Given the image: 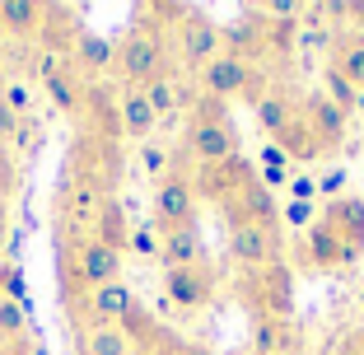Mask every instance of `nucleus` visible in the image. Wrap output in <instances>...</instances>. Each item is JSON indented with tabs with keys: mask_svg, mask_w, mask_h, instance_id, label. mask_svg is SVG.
<instances>
[{
	"mask_svg": "<svg viewBox=\"0 0 364 355\" xmlns=\"http://www.w3.org/2000/svg\"><path fill=\"white\" fill-rule=\"evenodd\" d=\"M112 70L122 75L127 89H145L154 80H164L173 70V47L164 38L159 23H131L127 33L117 38V52H112Z\"/></svg>",
	"mask_w": 364,
	"mask_h": 355,
	"instance_id": "obj_1",
	"label": "nucleus"
},
{
	"mask_svg": "<svg viewBox=\"0 0 364 355\" xmlns=\"http://www.w3.org/2000/svg\"><path fill=\"white\" fill-rule=\"evenodd\" d=\"M187 150H192L201 164L238 159V131H234V122H229L225 103L201 98V108H196L192 122H187Z\"/></svg>",
	"mask_w": 364,
	"mask_h": 355,
	"instance_id": "obj_2",
	"label": "nucleus"
},
{
	"mask_svg": "<svg viewBox=\"0 0 364 355\" xmlns=\"http://www.w3.org/2000/svg\"><path fill=\"white\" fill-rule=\"evenodd\" d=\"M225 52V28L201 10H187L173 23V56H178L187 70H205L215 56Z\"/></svg>",
	"mask_w": 364,
	"mask_h": 355,
	"instance_id": "obj_3",
	"label": "nucleus"
},
{
	"mask_svg": "<svg viewBox=\"0 0 364 355\" xmlns=\"http://www.w3.org/2000/svg\"><path fill=\"white\" fill-rule=\"evenodd\" d=\"M229 258L243 271H262L271 262H280V234L271 225H257V220H247L243 211L229 206Z\"/></svg>",
	"mask_w": 364,
	"mask_h": 355,
	"instance_id": "obj_4",
	"label": "nucleus"
},
{
	"mask_svg": "<svg viewBox=\"0 0 364 355\" xmlns=\"http://www.w3.org/2000/svg\"><path fill=\"white\" fill-rule=\"evenodd\" d=\"M247 285H252V318H289L294 313V271L285 262L247 271Z\"/></svg>",
	"mask_w": 364,
	"mask_h": 355,
	"instance_id": "obj_5",
	"label": "nucleus"
},
{
	"mask_svg": "<svg viewBox=\"0 0 364 355\" xmlns=\"http://www.w3.org/2000/svg\"><path fill=\"white\" fill-rule=\"evenodd\" d=\"M196 187H192V173H168L164 183H154V225L164 234L173 229H187L196 225Z\"/></svg>",
	"mask_w": 364,
	"mask_h": 355,
	"instance_id": "obj_6",
	"label": "nucleus"
},
{
	"mask_svg": "<svg viewBox=\"0 0 364 355\" xmlns=\"http://www.w3.org/2000/svg\"><path fill=\"white\" fill-rule=\"evenodd\" d=\"M257 56H243V52H220L205 70H196L201 75V89H205V98H215V103H225V98H243L247 94V85L257 80Z\"/></svg>",
	"mask_w": 364,
	"mask_h": 355,
	"instance_id": "obj_7",
	"label": "nucleus"
},
{
	"mask_svg": "<svg viewBox=\"0 0 364 355\" xmlns=\"http://www.w3.org/2000/svg\"><path fill=\"white\" fill-rule=\"evenodd\" d=\"M215 290H220V276H215L210 262H201V267L164 271V300H168L178 313H196V309H205V304L215 300Z\"/></svg>",
	"mask_w": 364,
	"mask_h": 355,
	"instance_id": "obj_8",
	"label": "nucleus"
},
{
	"mask_svg": "<svg viewBox=\"0 0 364 355\" xmlns=\"http://www.w3.org/2000/svg\"><path fill=\"white\" fill-rule=\"evenodd\" d=\"M252 183H257V164H247V159L201 164V169L192 173L196 196H210V201H225V206H234L238 196H243V187H252Z\"/></svg>",
	"mask_w": 364,
	"mask_h": 355,
	"instance_id": "obj_9",
	"label": "nucleus"
},
{
	"mask_svg": "<svg viewBox=\"0 0 364 355\" xmlns=\"http://www.w3.org/2000/svg\"><path fill=\"white\" fill-rule=\"evenodd\" d=\"M131 304H136V295H131L127 280H112V285H103V290H94L85 304H80V327H122V318L131 313Z\"/></svg>",
	"mask_w": 364,
	"mask_h": 355,
	"instance_id": "obj_10",
	"label": "nucleus"
},
{
	"mask_svg": "<svg viewBox=\"0 0 364 355\" xmlns=\"http://www.w3.org/2000/svg\"><path fill=\"white\" fill-rule=\"evenodd\" d=\"M350 262H355V253L346 248V238L318 216V225L304 234V267L309 271H341V267H350Z\"/></svg>",
	"mask_w": 364,
	"mask_h": 355,
	"instance_id": "obj_11",
	"label": "nucleus"
},
{
	"mask_svg": "<svg viewBox=\"0 0 364 355\" xmlns=\"http://www.w3.org/2000/svg\"><path fill=\"white\" fill-rule=\"evenodd\" d=\"M103 201H107V183L98 173H89V169L70 173V183H65V220H98Z\"/></svg>",
	"mask_w": 364,
	"mask_h": 355,
	"instance_id": "obj_12",
	"label": "nucleus"
},
{
	"mask_svg": "<svg viewBox=\"0 0 364 355\" xmlns=\"http://www.w3.org/2000/svg\"><path fill=\"white\" fill-rule=\"evenodd\" d=\"M117 117H122V136L136 140V145L154 140V131H159V112L150 108L145 89H122L117 94Z\"/></svg>",
	"mask_w": 364,
	"mask_h": 355,
	"instance_id": "obj_13",
	"label": "nucleus"
},
{
	"mask_svg": "<svg viewBox=\"0 0 364 355\" xmlns=\"http://www.w3.org/2000/svg\"><path fill=\"white\" fill-rule=\"evenodd\" d=\"M299 108H304V94H294V89H285V85H271L267 94L252 103V112H257V127L267 131V136L285 131L289 122L299 117Z\"/></svg>",
	"mask_w": 364,
	"mask_h": 355,
	"instance_id": "obj_14",
	"label": "nucleus"
},
{
	"mask_svg": "<svg viewBox=\"0 0 364 355\" xmlns=\"http://www.w3.org/2000/svg\"><path fill=\"white\" fill-rule=\"evenodd\" d=\"M322 220L336 229V234L346 238V248H350L355 258L364 253V196H336V201L322 206Z\"/></svg>",
	"mask_w": 364,
	"mask_h": 355,
	"instance_id": "obj_15",
	"label": "nucleus"
},
{
	"mask_svg": "<svg viewBox=\"0 0 364 355\" xmlns=\"http://www.w3.org/2000/svg\"><path fill=\"white\" fill-rule=\"evenodd\" d=\"M252 355H294L299 351V323L289 318H252Z\"/></svg>",
	"mask_w": 364,
	"mask_h": 355,
	"instance_id": "obj_16",
	"label": "nucleus"
},
{
	"mask_svg": "<svg viewBox=\"0 0 364 355\" xmlns=\"http://www.w3.org/2000/svg\"><path fill=\"white\" fill-rule=\"evenodd\" d=\"M271 145H276L289 164H313V159H322V154H327V150H322V140L313 136V127L304 122V108H299V117L289 122L285 131H276V136H271Z\"/></svg>",
	"mask_w": 364,
	"mask_h": 355,
	"instance_id": "obj_17",
	"label": "nucleus"
},
{
	"mask_svg": "<svg viewBox=\"0 0 364 355\" xmlns=\"http://www.w3.org/2000/svg\"><path fill=\"white\" fill-rule=\"evenodd\" d=\"M304 122H309L313 136L322 140V150H336V145L346 140V112L332 108L322 94H309V98H304Z\"/></svg>",
	"mask_w": 364,
	"mask_h": 355,
	"instance_id": "obj_18",
	"label": "nucleus"
},
{
	"mask_svg": "<svg viewBox=\"0 0 364 355\" xmlns=\"http://www.w3.org/2000/svg\"><path fill=\"white\" fill-rule=\"evenodd\" d=\"M327 65H332V70H341V75L364 94V33L360 28L336 33V38H332V52H327Z\"/></svg>",
	"mask_w": 364,
	"mask_h": 355,
	"instance_id": "obj_19",
	"label": "nucleus"
},
{
	"mask_svg": "<svg viewBox=\"0 0 364 355\" xmlns=\"http://www.w3.org/2000/svg\"><path fill=\"white\" fill-rule=\"evenodd\" d=\"M43 23H47V5L38 0H0V28L10 38H43Z\"/></svg>",
	"mask_w": 364,
	"mask_h": 355,
	"instance_id": "obj_20",
	"label": "nucleus"
},
{
	"mask_svg": "<svg viewBox=\"0 0 364 355\" xmlns=\"http://www.w3.org/2000/svg\"><path fill=\"white\" fill-rule=\"evenodd\" d=\"M159 262H164V271H178V267H201V262H205V243H201V234H196V225L164 234Z\"/></svg>",
	"mask_w": 364,
	"mask_h": 355,
	"instance_id": "obj_21",
	"label": "nucleus"
},
{
	"mask_svg": "<svg viewBox=\"0 0 364 355\" xmlns=\"http://www.w3.org/2000/svg\"><path fill=\"white\" fill-rule=\"evenodd\" d=\"M80 355H136L127 327H80Z\"/></svg>",
	"mask_w": 364,
	"mask_h": 355,
	"instance_id": "obj_22",
	"label": "nucleus"
},
{
	"mask_svg": "<svg viewBox=\"0 0 364 355\" xmlns=\"http://www.w3.org/2000/svg\"><path fill=\"white\" fill-rule=\"evenodd\" d=\"M47 94H52L56 112H85L89 85H85V75H80L75 65H70V70H61V75H52V80H47Z\"/></svg>",
	"mask_w": 364,
	"mask_h": 355,
	"instance_id": "obj_23",
	"label": "nucleus"
},
{
	"mask_svg": "<svg viewBox=\"0 0 364 355\" xmlns=\"http://www.w3.org/2000/svg\"><path fill=\"white\" fill-rule=\"evenodd\" d=\"M112 52H117V43H107V38H98V33H80L75 52H70V65L94 75V70H107V65H112Z\"/></svg>",
	"mask_w": 364,
	"mask_h": 355,
	"instance_id": "obj_24",
	"label": "nucleus"
},
{
	"mask_svg": "<svg viewBox=\"0 0 364 355\" xmlns=\"http://www.w3.org/2000/svg\"><path fill=\"white\" fill-rule=\"evenodd\" d=\"M94 234L103 238L107 248H117V253H127L131 225H127V211H122V201H112V196L103 201V211H98V220H94Z\"/></svg>",
	"mask_w": 364,
	"mask_h": 355,
	"instance_id": "obj_25",
	"label": "nucleus"
},
{
	"mask_svg": "<svg viewBox=\"0 0 364 355\" xmlns=\"http://www.w3.org/2000/svg\"><path fill=\"white\" fill-rule=\"evenodd\" d=\"M234 211H243L247 220H257V225H271V229H276V220H280L276 192H267V187H262V183L243 187V196H238V201H234Z\"/></svg>",
	"mask_w": 364,
	"mask_h": 355,
	"instance_id": "obj_26",
	"label": "nucleus"
},
{
	"mask_svg": "<svg viewBox=\"0 0 364 355\" xmlns=\"http://www.w3.org/2000/svg\"><path fill=\"white\" fill-rule=\"evenodd\" d=\"M28 327H33V313L23 309V304H14V300L0 295V346L28 341Z\"/></svg>",
	"mask_w": 364,
	"mask_h": 355,
	"instance_id": "obj_27",
	"label": "nucleus"
},
{
	"mask_svg": "<svg viewBox=\"0 0 364 355\" xmlns=\"http://www.w3.org/2000/svg\"><path fill=\"white\" fill-rule=\"evenodd\" d=\"M322 89H327V94H322V98H327V103H332V108H341L346 117H350V112L360 108V98H364L360 89H355L350 80L341 75V70H332V65H322Z\"/></svg>",
	"mask_w": 364,
	"mask_h": 355,
	"instance_id": "obj_28",
	"label": "nucleus"
},
{
	"mask_svg": "<svg viewBox=\"0 0 364 355\" xmlns=\"http://www.w3.org/2000/svg\"><path fill=\"white\" fill-rule=\"evenodd\" d=\"M145 98H150V108L159 112V122L164 117H173V112L182 108V85L173 80V70L164 80H154V85H145Z\"/></svg>",
	"mask_w": 364,
	"mask_h": 355,
	"instance_id": "obj_29",
	"label": "nucleus"
},
{
	"mask_svg": "<svg viewBox=\"0 0 364 355\" xmlns=\"http://www.w3.org/2000/svg\"><path fill=\"white\" fill-rule=\"evenodd\" d=\"M159 248H164V229L154 225V220H150V225H136L131 238H127V253H136L140 262H154V258H159Z\"/></svg>",
	"mask_w": 364,
	"mask_h": 355,
	"instance_id": "obj_30",
	"label": "nucleus"
},
{
	"mask_svg": "<svg viewBox=\"0 0 364 355\" xmlns=\"http://www.w3.org/2000/svg\"><path fill=\"white\" fill-rule=\"evenodd\" d=\"M0 295H5V300H14V304H23V309L33 313V295H28L23 271L14 267V262H0Z\"/></svg>",
	"mask_w": 364,
	"mask_h": 355,
	"instance_id": "obj_31",
	"label": "nucleus"
},
{
	"mask_svg": "<svg viewBox=\"0 0 364 355\" xmlns=\"http://www.w3.org/2000/svg\"><path fill=\"white\" fill-rule=\"evenodd\" d=\"M140 169H145V178H154V183H164L173 173V159H168V150L164 145H154V140H145L140 145Z\"/></svg>",
	"mask_w": 364,
	"mask_h": 355,
	"instance_id": "obj_32",
	"label": "nucleus"
},
{
	"mask_svg": "<svg viewBox=\"0 0 364 355\" xmlns=\"http://www.w3.org/2000/svg\"><path fill=\"white\" fill-rule=\"evenodd\" d=\"M318 216H322L318 201H285V206H280V220H285L289 229H304V234L318 225Z\"/></svg>",
	"mask_w": 364,
	"mask_h": 355,
	"instance_id": "obj_33",
	"label": "nucleus"
},
{
	"mask_svg": "<svg viewBox=\"0 0 364 355\" xmlns=\"http://www.w3.org/2000/svg\"><path fill=\"white\" fill-rule=\"evenodd\" d=\"M0 103L28 122L33 117V85H28V80H5V98H0Z\"/></svg>",
	"mask_w": 364,
	"mask_h": 355,
	"instance_id": "obj_34",
	"label": "nucleus"
},
{
	"mask_svg": "<svg viewBox=\"0 0 364 355\" xmlns=\"http://www.w3.org/2000/svg\"><path fill=\"white\" fill-rule=\"evenodd\" d=\"M285 201H318V173H289Z\"/></svg>",
	"mask_w": 364,
	"mask_h": 355,
	"instance_id": "obj_35",
	"label": "nucleus"
},
{
	"mask_svg": "<svg viewBox=\"0 0 364 355\" xmlns=\"http://www.w3.org/2000/svg\"><path fill=\"white\" fill-rule=\"evenodd\" d=\"M346 178H350L346 169H327V173H318V201H322V196H327V201L346 196Z\"/></svg>",
	"mask_w": 364,
	"mask_h": 355,
	"instance_id": "obj_36",
	"label": "nucleus"
},
{
	"mask_svg": "<svg viewBox=\"0 0 364 355\" xmlns=\"http://www.w3.org/2000/svg\"><path fill=\"white\" fill-rule=\"evenodd\" d=\"M10 145H14V150H19V154H33V150H38V145H43V127H38V122H23V127L19 131H14V140H10Z\"/></svg>",
	"mask_w": 364,
	"mask_h": 355,
	"instance_id": "obj_37",
	"label": "nucleus"
},
{
	"mask_svg": "<svg viewBox=\"0 0 364 355\" xmlns=\"http://www.w3.org/2000/svg\"><path fill=\"white\" fill-rule=\"evenodd\" d=\"M19 187V173H14L10 150H0V201H10V192Z\"/></svg>",
	"mask_w": 364,
	"mask_h": 355,
	"instance_id": "obj_38",
	"label": "nucleus"
},
{
	"mask_svg": "<svg viewBox=\"0 0 364 355\" xmlns=\"http://www.w3.org/2000/svg\"><path fill=\"white\" fill-rule=\"evenodd\" d=\"M304 5H294V0H271V5H262V19H299Z\"/></svg>",
	"mask_w": 364,
	"mask_h": 355,
	"instance_id": "obj_39",
	"label": "nucleus"
},
{
	"mask_svg": "<svg viewBox=\"0 0 364 355\" xmlns=\"http://www.w3.org/2000/svg\"><path fill=\"white\" fill-rule=\"evenodd\" d=\"M159 355H215V351H210V346H201V341H182V337H173Z\"/></svg>",
	"mask_w": 364,
	"mask_h": 355,
	"instance_id": "obj_40",
	"label": "nucleus"
},
{
	"mask_svg": "<svg viewBox=\"0 0 364 355\" xmlns=\"http://www.w3.org/2000/svg\"><path fill=\"white\" fill-rule=\"evenodd\" d=\"M257 169H289V159H285V154H280L276 145L267 140V145L257 150Z\"/></svg>",
	"mask_w": 364,
	"mask_h": 355,
	"instance_id": "obj_41",
	"label": "nucleus"
},
{
	"mask_svg": "<svg viewBox=\"0 0 364 355\" xmlns=\"http://www.w3.org/2000/svg\"><path fill=\"white\" fill-rule=\"evenodd\" d=\"M341 355H364V327H355V332L341 341Z\"/></svg>",
	"mask_w": 364,
	"mask_h": 355,
	"instance_id": "obj_42",
	"label": "nucleus"
},
{
	"mask_svg": "<svg viewBox=\"0 0 364 355\" xmlns=\"http://www.w3.org/2000/svg\"><path fill=\"white\" fill-rule=\"evenodd\" d=\"M0 355H33V341H14V346H0Z\"/></svg>",
	"mask_w": 364,
	"mask_h": 355,
	"instance_id": "obj_43",
	"label": "nucleus"
},
{
	"mask_svg": "<svg viewBox=\"0 0 364 355\" xmlns=\"http://www.w3.org/2000/svg\"><path fill=\"white\" fill-rule=\"evenodd\" d=\"M5 225H10V211H5V201H0V243H5Z\"/></svg>",
	"mask_w": 364,
	"mask_h": 355,
	"instance_id": "obj_44",
	"label": "nucleus"
},
{
	"mask_svg": "<svg viewBox=\"0 0 364 355\" xmlns=\"http://www.w3.org/2000/svg\"><path fill=\"white\" fill-rule=\"evenodd\" d=\"M355 304H360V309H364V285H360V295H355Z\"/></svg>",
	"mask_w": 364,
	"mask_h": 355,
	"instance_id": "obj_45",
	"label": "nucleus"
},
{
	"mask_svg": "<svg viewBox=\"0 0 364 355\" xmlns=\"http://www.w3.org/2000/svg\"><path fill=\"white\" fill-rule=\"evenodd\" d=\"M0 98H5V70H0Z\"/></svg>",
	"mask_w": 364,
	"mask_h": 355,
	"instance_id": "obj_46",
	"label": "nucleus"
},
{
	"mask_svg": "<svg viewBox=\"0 0 364 355\" xmlns=\"http://www.w3.org/2000/svg\"><path fill=\"white\" fill-rule=\"evenodd\" d=\"M355 112H360V117H364V98H360V108H355Z\"/></svg>",
	"mask_w": 364,
	"mask_h": 355,
	"instance_id": "obj_47",
	"label": "nucleus"
},
{
	"mask_svg": "<svg viewBox=\"0 0 364 355\" xmlns=\"http://www.w3.org/2000/svg\"><path fill=\"white\" fill-rule=\"evenodd\" d=\"M360 23H364V5H360ZM360 33H364V28H360Z\"/></svg>",
	"mask_w": 364,
	"mask_h": 355,
	"instance_id": "obj_48",
	"label": "nucleus"
},
{
	"mask_svg": "<svg viewBox=\"0 0 364 355\" xmlns=\"http://www.w3.org/2000/svg\"><path fill=\"white\" fill-rule=\"evenodd\" d=\"M294 355H304V351H294Z\"/></svg>",
	"mask_w": 364,
	"mask_h": 355,
	"instance_id": "obj_49",
	"label": "nucleus"
},
{
	"mask_svg": "<svg viewBox=\"0 0 364 355\" xmlns=\"http://www.w3.org/2000/svg\"><path fill=\"white\" fill-rule=\"evenodd\" d=\"M247 355H252V351H247Z\"/></svg>",
	"mask_w": 364,
	"mask_h": 355,
	"instance_id": "obj_50",
	"label": "nucleus"
}]
</instances>
